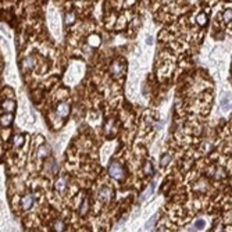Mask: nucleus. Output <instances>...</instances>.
Instances as JSON below:
<instances>
[{
  "instance_id": "f257e3e1",
  "label": "nucleus",
  "mask_w": 232,
  "mask_h": 232,
  "mask_svg": "<svg viewBox=\"0 0 232 232\" xmlns=\"http://www.w3.org/2000/svg\"><path fill=\"white\" fill-rule=\"evenodd\" d=\"M108 174H110L114 179L120 181V182H122V181L127 178V170H125L124 165L121 163H118V161H111V163H110V165H108Z\"/></svg>"
},
{
  "instance_id": "f03ea898",
  "label": "nucleus",
  "mask_w": 232,
  "mask_h": 232,
  "mask_svg": "<svg viewBox=\"0 0 232 232\" xmlns=\"http://www.w3.org/2000/svg\"><path fill=\"white\" fill-rule=\"evenodd\" d=\"M34 202H35V196L32 193H28V195H25V196H22L21 207L24 210H29L31 207L34 206Z\"/></svg>"
},
{
  "instance_id": "7ed1b4c3",
  "label": "nucleus",
  "mask_w": 232,
  "mask_h": 232,
  "mask_svg": "<svg viewBox=\"0 0 232 232\" xmlns=\"http://www.w3.org/2000/svg\"><path fill=\"white\" fill-rule=\"evenodd\" d=\"M111 196H113V190L108 188V186H103L102 189H100L99 192V199L102 200V202L107 203L111 200Z\"/></svg>"
},
{
  "instance_id": "20e7f679",
  "label": "nucleus",
  "mask_w": 232,
  "mask_h": 232,
  "mask_svg": "<svg viewBox=\"0 0 232 232\" xmlns=\"http://www.w3.org/2000/svg\"><path fill=\"white\" fill-rule=\"evenodd\" d=\"M70 111H71V107H70L67 103H60L57 106V116L60 117V118H65V117L70 116Z\"/></svg>"
},
{
  "instance_id": "39448f33",
  "label": "nucleus",
  "mask_w": 232,
  "mask_h": 232,
  "mask_svg": "<svg viewBox=\"0 0 232 232\" xmlns=\"http://www.w3.org/2000/svg\"><path fill=\"white\" fill-rule=\"evenodd\" d=\"M125 70V64H122V63H118V61H114L111 64V67H110V71H111L113 75H120V74L124 72Z\"/></svg>"
},
{
  "instance_id": "423d86ee",
  "label": "nucleus",
  "mask_w": 232,
  "mask_h": 232,
  "mask_svg": "<svg viewBox=\"0 0 232 232\" xmlns=\"http://www.w3.org/2000/svg\"><path fill=\"white\" fill-rule=\"evenodd\" d=\"M45 170L49 172V174H54L57 171V164H56V160L54 159H50L49 157L45 163Z\"/></svg>"
},
{
  "instance_id": "0eeeda50",
  "label": "nucleus",
  "mask_w": 232,
  "mask_h": 232,
  "mask_svg": "<svg viewBox=\"0 0 232 232\" xmlns=\"http://www.w3.org/2000/svg\"><path fill=\"white\" fill-rule=\"evenodd\" d=\"M100 43H102V39H100L99 35H96V34L89 35V38H88V45H89L90 48H99Z\"/></svg>"
},
{
  "instance_id": "6e6552de",
  "label": "nucleus",
  "mask_w": 232,
  "mask_h": 232,
  "mask_svg": "<svg viewBox=\"0 0 232 232\" xmlns=\"http://www.w3.org/2000/svg\"><path fill=\"white\" fill-rule=\"evenodd\" d=\"M13 120H14L13 113H6V114H3L0 117V125L1 127H9V125H11Z\"/></svg>"
},
{
  "instance_id": "1a4fd4ad",
  "label": "nucleus",
  "mask_w": 232,
  "mask_h": 232,
  "mask_svg": "<svg viewBox=\"0 0 232 232\" xmlns=\"http://www.w3.org/2000/svg\"><path fill=\"white\" fill-rule=\"evenodd\" d=\"M56 189L59 190V192H64V190L67 189V178H65V176H61V178L57 179Z\"/></svg>"
},
{
  "instance_id": "9d476101",
  "label": "nucleus",
  "mask_w": 232,
  "mask_h": 232,
  "mask_svg": "<svg viewBox=\"0 0 232 232\" xmlns=\"http://www.w3.org/2000/svg\"><path fill=\"white\" fill-rule=\"evenodd\" d=\"M1 107L6 113H13L15 110V102L14 100H6L4 103L1 104Z\"/></svg>"
},
{
  "instance_id": "9b49d317",
  "label": "nucleus",
  "mask_w": 232,
  "mask_h": 232,
  "mask_svg": "<svg viewBox=\"0 0 232 232\" xmlns=\"http://www.w3.org/2000/svg\"><path fill=\"white\" fill-rule=\"evenodd\" d=\"M153 192H154V184L149 185V188H147L145 192L142 193V198H141V202H145V200H147V199L150 198L151 195H153Z\"/></svg>"
},
{
  "instance_id": "f8f14e48",
  "label": "nucleus",
  "mask_w": 232,
  "mask_h": 232,
  "mask_svg": "<svg viewBox=\"0 0 232 232\" xmlns=\"http://www.w3.org/2000/svg\"><path fill=\"white\" fill-rule=\"evenodd\" d=\"M53 231H57V232H61V231H65V224L64 221H61V220H56L52 225Z\"/></svg>"
},
{
  "instance_id": "ddd939ff",
  "label": "nucleus",
  "mask_w": 232,
  "mask_h": 232,
  "mask_svg": "<svg viewBox=\"0 0 232 232\" xmlns=\"http://www.w3.org/2000/svg\"><path fill=\"white\" fill-rule=\"evenodd\" d=\"M24 139H25V136L21 135V133H20V135H15V136H14V141H13L14 146H15V147H21L22 145H24V142H25Z\"/></svg>"
},
{
  "instance_id": "4468645a",
  "label": "nucleus",
  "mask_w": 232,
  "mask_h": 232,
  "mask_svg": "<svg viewBox=\"0 0 232 232\" xmlns=\"http://www.w3.org/2000/svg\"><path fill=\"white\" fill-rule=\"evenodd\" d=\"M196 22H198V25L204 26L207 24V14L206 13H200L198 17H196Z\"/></svg>"
},
{
  "instance_id": "2eb2a0df",
  "label": "nucleus",
  "mask_w": 232,
  "mask_h": 232,
  "mask_svg": "<svg viewBox=\"0 0 232 232\" xmlns=\"http://www.w3.org/2000/svg\"><path fill=\"white\" fill-rule=\"evenodd\" d=\"M75 22V13H67L64 17V24L65 25H71V24H74Z\"/></svg>"
},
{
  "instance_id": "dca6fc26",
  "label": "nucleus",
  "mask_w": 232,
  "mask_h": 232,
  "mask_svg": "<svg viewBox=\"0 0 232 232\" xmlns=\"http://www.w3.org/2000/svg\"><path fill=\"white\" fill-rule=\"evenodd\" d=\"M24 67L25 70H32L35 67V59L34 57H26L24 60Z\"/></svg>"
},
{
  "instance_id": "f3484780",
  "label": "nucleus",
  "mask_w": 232,
  "mask_h": 232,
  "mask_svg": "<svg viewBox=\"0 0 232 232\" xmlns=\"http://www.w3.org/2000/svg\"><path fill=\"white\" fill-rule=\"evenodd\" d=\"M49 154H50V149H49L48 146H45L43 145L42 147H39V151H38V156L39 157H49Z\"/></svg>"
},
{
  "instance_id": "a211bd4d",
  "label": "nucleus",
  "mask_w": 232,
  "mask_h": 232,
  "mask_svg": "<svg viewBox=\"0 0 232 232\" xmlns=\"http://www.w3.org/2000/svg\"><path fill=\"white\" fill-rule=\"evenodd\" d=\"M171 159H172V156L170 154V153L161 156V159H160V165H161V167H165V165H168V163L171 161Z\"/></svg>"
},
{
  "instance_id": "6ab92c4d",
  "label": "nucleus",
  "mask_w": 232,
  "mask_h": 232,
  "mask_svg": "<svg viewBox=\"0 0 232 232\" xmlns=\"http://www.w3.org/2000/svg\"><path fill=\"white\" fill-rule=\"evenodd\" d=\"M221 106H222V108L225 110V111H228L229 107H231V102H229V97H228L227 95L224 96L222 100H221Z\"/></svg>"
},
{
  "instance_id": "aec40b11",
  "label": "nucleus",
  "mask_w": 232,
  "mask_h": 232,
  "mask_svg": "<svg viewBox=\"0 0 232 232\" xmlns=\"http://www.w3.org/2000/svg\"><path fill=\"white\" fill-rule=\"evenodd\" d=\"M193 227L196 228V229H203V228L206 227V221H204L203 218H198L196 221H195Z\"/></svg>"
},
{
  "instance_id": "412c9836",
  "label": "nucleus",
  "mask_w": 232,
  "mask_h": 232,
  "mask_svg": "<svg viewBox=\"0 0 232 232\" xmlns=\"http://www.w3.org/2000/svg\"><path fill=\"white\" fill-rule=\"evenodd\" d=\"M156 221H157V215H153V217H151V218L146 222L145 229H150V228H153V227H154V224H156Z\"/></svg>"
},
{
  "instance_id": "4be33fe9",
  "label": "nucleus",
  "mask_w": 232,
  "mask_h": 232,
  "mask_svg": "<svg viewBox=\"0 0 232 232\" xmlns=\"http://www.w3.org/2000/svg\"><path fill=\"white\" fill-rule=\"evenodd\" d=\"M88 211H89V200L86 199L85 202L82 203V206H81V215H85Z\"/></svg>"
},
{
  "instance_id": "5701e85b",
  "label": "nucleus",
  "mask_w": 232,
  "mask_h": 232,
  "mask_svg": "<svg viewBox=\"0 0 232 232\" xmlns=\"http://www.w3.org/2000/svg\"><path fill=\"white\" fill-rule=\"evenodd\" d=\"M222 18H224V21H225V22H231V18H232V11H231V9H229V10H225V11H224Z\"/></svg>"
},
{
  "instance_id": "b1692460",
  "label": "nucleus",
  "mask_w": 232,
  "mask_h": 232,
  "mask_svg": "<svg viewBox=\"0 0 232 232\" xmlns=\"http://www.w3.org/2000/svg\"><path fill=\"white\" fill-rule=\"evenodd\" d=\"M151 172H153V164L150 161H147L146 167H145V174H151Z\"/></svg>"
},
{
  "instance_id": "393cba45",
  "label": "nucleus",
  "mask_w": 232,
  "mask_h": 232,
  "mask_svg": "<svg viewBox=\"0 0 232 232\" xmlns=\"http://www.w3.org/2000/svg\"><path fill=\"white\" fill-rule=\"evenodd\" d=\"M225 170H222V168H220L218 171H217V175H215V178H218V179H221V178H225Z\"/></svg>"
},
{
  "instance_id": "a878e982",
  "label": "nucleus",
  "mask_w": 232,
  "mask_h": 232,
  "mask_svg": "<svg viewBox=\"0 0 232 232\" xmlns=\"http://www.w3.org/2000/svg\"><path fill=\"white\" fill-rule=\"evenodd\" d=\"M146 43L147 45H151L153 43V38L151 36H146Z\"/></svg>"
}]
</instances>
